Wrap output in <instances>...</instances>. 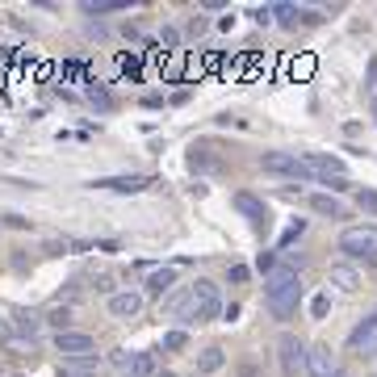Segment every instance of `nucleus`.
I'll use <instances>...</instances> for the list:
<instances>
[{"mask_svg":"<svg viewBox=\"0 0 377 377\" xmlns=\"http://www.w3.org/2000/svg\"><path fill=\"white\" fill-rule=\"evenodd\" d=\"M223 365H227V356H223V348H218V344H214V348H206V352L197 356V373H218Z\"/></svg>","mask_w":377,"mask_h":377,"instance_id":"obj_14","label":"nucleus"},{"mask_svg":"<svg viewBox=\"0 0 377 377\" xmlns=\"http://www.w3.org/2000/svg\"><path fill=\"white\" fill-rule=\"evenodd\" d=\"M348 260H373L377 264V227H348L335 243Z\"/></svg>","mask_w":377,"mask_h":377,"instance_id":"obj_2","label":"nucleus"},{"mask_svg":"<svg viewBox=\"0 0 377 377\" xmlns=\"http://www.w3.org/2000/svg\"><path fill=\"white\" fill-rule=\"evenodd\" d=\"M306 164H310V168H315V172H323V176H344V172H348V168H344V159H339V155H327V151H315V155H306Z\"/></svg>","mask_w":377,"mask_h":377,"instance_id":"obj_11","label":"nucleus"},{"mask_svg":"<svg viewBox=\"0 0 377 377\" xmlns=\"http://www.w3.org/2000/svg\"><path fill=\"white\" fill-rule=\"evenodd\" d=\"M302 231H306V223L298 218V223H293V227H289V231H285V235H281V243H293V239L302 235Z\"/></svg>","mask_w":377,"mask_h":377,"instance_id":"obj_26","label":"nucleus"},{"mask_svg":"<svg viewBox=\"0 0 377 377\" xmlns=\"http://www.w3.org/2000/svg\"><path fill=\"white\" fill-rule=\"evenodd\" d=\"M47 323H50V327H59V331H67L72 315H67V310H50V315H47Z\"/></svg>","mask_w":377,"mask_h":377,"instance_id":"obj_24","label":"nucleus"},{"mask_svg":"<svg viewBox=\"0 0 377 377\" xmlns=\"http://www.w3.org/2000/svg\"><path fill=\"white\" fill-rule=\"evenodd\" d=\"M327 298H315V302H310V315H315V319H327Z\"/></svg>","mask_w":377,"mask_h":377,"instance_id":"obj_25","label":"nucleus"},{"mask_svg":"<svg viewBox=\"0 0 377 377\" xmlns=\"http://www.w3.org/2000/svg\"><path fill=\"white\" fill-rule=\"evenodd\" d=\"M377 331V306H373V315H369V319H365V323H361V327L352 331V335H348V344H352V348H356V344H365V339H369V335H373Z\"/></svg>","mask_w":377,"mask_h":377,"instance_id":"obj_19","label":"nucleus"},{"mask_svg":"<svg viewBox=\"0 0 377 377\" xmlns=\"http://www.w3.org/2000/svg\"><path fill=\"white\" fill-rule=\"evenodd\" d=\"M356 206H361L369 218H377V193L373 188H356Z\"/></svg>","mask_w":377,"mask_h":377,"instance_id":"obj_21","label":"nucleus"},{"mask_svg":"<svg viewBox=\"0 0 377 377\" xmlns=\"http://www.w3.org/2000/svg\"><path fill=\"white\" fill-rule=\"evenodd\" d=\"M373 113H377V101H373Z\"/></svg>","mask_w":377,"mask_h":377,"instance_id":"obj_31","label":"nucleus"},{"mask_svg":"<svg viewBox=\"0 0 377 377\" xmlns=\"http://www.w3.org/2000/svg\"><path fill=\"white\" fill-rule=\"evenodd\" d=\"M0 339H4V344L13 339V327H9V319H0Z\"/></svg>","mask_w":377,"mask_h":377,"instance_id":"obj_29","label":"nucleus"},{"mask_svg":"<svg viewBox=\"0 0 377 377\" xmlns=\"http://www.w3.org/2000/svg\"><path fill=\"white\" fill-rule=\"evenodd\" d=\"M335 377H348V373H335Z\"/></svg>","mask_w":377,"mask_h":377,"instance_id":"obj_32","label":"nucleus"},{"mask_svg":"<svg viewBox=\"0 0 377 377\" xmlns=\"http://www.w3.org/2000/svg\"><path fill=\"white\" fill-rule=\"evenodd\" d=\"M185 344H188L185 331H168V335H164V348H168V352H181Z\"/></svg>","mask_w":377,"mask_h":377,"instance_id":"obj_23","label":"nucleus"},{"mask_svg":"<svg viewBox=\"0 0 377 377\" xmlns=\"http://www.w3.org/2000/svg\"><path fill=\"white\" fill-rule=\"evenodd\" d=\"M118 9H126L122 0H89L84 4V13H118Z\"/></svg>","mask_w":377,"mask_h":377,"instance_id":"obj_22","label":"nucleus"},{"mask_svg":"<svg viewBox=\"0 0 377 377\" xmlns=\"http://www.w3.org/2000/svg\"><path fill=\"white\" fill-rule=\"evenodd\" d=\"M231 281H235V285L247 281V269H243V264H235V269H231Z\"/></svg>","mask_w":377,"mask_h":377,"instance_id":"obj_28","label":"nucleus"},{"mask_svg":"<svg viewBox=\"0 0 377 377\" xmlns=\"http://www.w3.org/2000/svg\"><path fill=\"white\" fill-rule=\"evenodd\" d=\"M188 293H193V319H197V323H210V319L223 315V298H218V285L214 281L188 285Z\"/></svg>","mask_w":377,"mask_h":377,"instance_id":"obj_4","label":"nucleus"},{"mask_svg":"<svg viewBox=\"0 0 377 377\" xmlns=\"http://www.w3.org/2000/svg\"><path fill=\"white\" fill-rule=\"evenodd\" d=\"M130 377H155V356L151 352H135L130 356Z\"/></svg>","mask_w":377,"mask_h":377,"instance_id":"obj_16","label":"nucleus"},{"mask_svg":"<svg viewBox=\"0 0 377 377\" xmlns=\"http://www.w3.org/2000/svg\"><path fill=\"white\" fill-rule=\"evenodd\" d=\"M101 188H118V193H139V188H147V176H113V181H101Z\"/></svg>","mask_w":377,"mask_h":377,"instance_id":"obj_15","label":"nucleus"},{"mask_svg":"<svg viewBox=\"0 0 377 377\" xmlns=\"http://www.w3.org/2000/svg\"><path fill=\"white\" fill-rule=\"evenodd\" d=\"M13 327L21 331V335H30V339H34V335L43 331V319H38V315H17V323H13Z\"/></svg>","mask_w":377,"mask_h":377,"instance_id":"obj_20","label":"nucleus"},{"mask_svg":"<svg viewBox=\"0 0 377 377\" xmlns=\"http://www.w3.org/2000/svg\"><path fill=\"white\" fill-rule=\"evenodd\" d=\"M327 281L335 285V289H344V293H356V289H361V269H356L352 260H335L327 269Z\"/></svg>","mask_w":377,"mask_h":377,"instance_id":"obj_7","label":"nucleus"},{"mask_svg":"<svg viewBox=\"0 0 377 377\" xmlns=\"http://www.w3.org/2000/svg\"><path fill=\"white\" fill-rule=\"evenodd\" d=\"M235 210L243 218H252L256 227H269V206L260 201V197H252V193H235Z\"/></svg>","mask_w":377,"mask_h":377,"instance_id":"obj_10","label":"nucleus"},{"mask_svg":"<svg viewBox=\"0 0 377 377\" xmlns=\"http://www.w3.org/2000/svg\"><path fill=\"white\" fill-rule=\"evenodd\" d=\"M159 43H164V47H172V50H176V43H181V34H176V30H172V26H168V30H164V34H159Z\"/></svg>","mask_w":377,"mask_h":377,"instance_id":"obj_27","label":"nucleus"},{"mask_svg":"<svg viewBox=\"0 0 377 377\" xmlns=\"http://www.w3.org/2000/svg\"><path fill=\"white\" fill-rule=\"evenodd\" d=\"M273 13H277V21H281L285 30H298V21H302V9L298 4H273Z\"/></svg>","mask_w":377,"mask_h":377,"instance_id":"obj_17","label":"nucleus"},{"mask_svg":"<svg viewBox=\"0 0 377 377\" xmlns=\"http://www.w3.org/2000/svg\"><path fill=\"white\" fill-rule=\"evenodd\" d=\"M277 352H281L285 377H298L302 369H306V348H302L298 335H281V339H277Z\"/></svg>","mask_w":377,"mask_h":377,"instance_id":"obj_6","label":"nucleus"},{"mask_svg":"<svg viewBox=\"0 0 377 377\" xmlns=\"http://www.w3.org/2000/svg\"><path fill=\"white\" fill-rule=\"evenodd\" d=\"M260 168H264V172H273V176H289V181H315V168H310L306 159L289 155V151H264Z\"/></svg>","mask_w":377,"mask_h":377,"instance_id":"obj_3","label":"nucleus"},{"mask_svg":"<svg viewBox=\"0 0 377 377\" xmlns=\"http://www.w3.org/2000/svg\"><path fill=\"white\" fill-rule=\"evenodd\" d=\"M289 76H293V80H310V76H315V55L293 59V63H289Z\"/></svg>","mask_w":377,"mask_h":377,"instance_id":"obj_18","label":"nucleus"},{"mask_svg":"<svg viewBox=\"0 0 377 377\" xmlns=\"http://www.w3.org/2000/svg\"><path fill=\"white\" fill-rule=\"evenodd\" d=\"M55 352L76 361V356H93L96 344H93V335H84V331H55Z\"/></svg>","mask_w":377,"mask_h":377,"instance_id":"obj_5","label":"nucleus"},{"mask_svg":"<svg viewBox=\"0 0 377 377\" xmlns=\"http://www.w3.org/2000/svg\"><path fill=\"white\" fill-rule=\"evenodd\" d=\"M306 373H310V377H335V365H331V348H327V344L306 348Z\"/></svg>","mask_w":377,"mask_h":377,"instance_id":"obj_9","label":"nucleus"},{"mask_svg":"<svg viewBox=\"0 0 377 377\" xmlns=\"http://www.w3.org/2000/svg\"><path fill=\"white\" fill-rule=\"evenodd\" d=\"M155 377H176V373H168V369H159V373H155Z\"/></svg>","mask_w":377,"mask_h":377,"instance_id":"obj_30","label":"nucleus"},{"mask_svg":"<svg viewBox=\"0 0 377 377\" xmlns=\"http://www.w3.org/2000/svg\"><path fill=\"white\" fill-rule=\"evenodd\" d=\"M172 285H176V269L172 264L168 269H155V273H147V298H164Z\"/></svg>","mask_w":377,"mask_h":377,"instance_id":"obj_12","label":"nucleus"},{"mask_svg":"<svg viewBox=\"0 0 377 377\" xmlns=\"http://www.w3.org/2000/svg\"><path fill=\"white\" fill-rule=\"evenodd\" d=\"M264 302H269V310H273L277 319H289V315L298 310V302H302V281H298V269L277 264V269L269 273V281H264Z\"/></svg>","mask_w":377,"mask_h":377,"instance_id":"obj_1","label":"nucleus"},{"mask_svg":"<svg viewBox=\"0 0 377 377\" xmlns=\"http://www.w3.org/2000/svg\"><path fill=\"white\" fill-rule=\"evenodd\" d=\"M310 210L323 214V218H344V206H339L331 193H315V197H310Z\"/></svg>","mask_w":377,"mask_h":377,"instance_id":"obj_13","label":"nucleus"},{"mask_svg":"<svg viewBox=\"0 0 377 377\" xmlns=\"http://www.w3.org/2000/svg\"><path fill=\"white\" fill-rule=\"evenodd\" d=\"M109 315H113V319H122V323L139 319V315H142V293H130V289L113 293V298H109Z\"/></svg>","mask_w":377,"mask_h":377,"instance_id":"obj_8","label":"nucleus"}]
</instances>
